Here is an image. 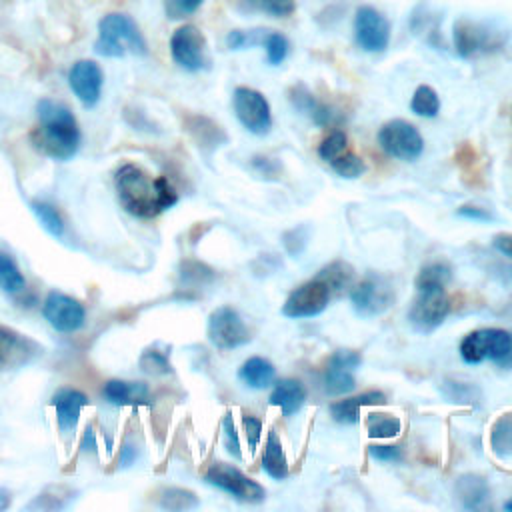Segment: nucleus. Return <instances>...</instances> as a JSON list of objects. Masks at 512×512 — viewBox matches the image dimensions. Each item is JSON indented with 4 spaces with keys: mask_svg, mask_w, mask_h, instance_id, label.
<instances>
[{
    "mask_svg": "<svg viewBox=\"0 0 512 512\" xmlns=\"http://www.w3.org/2000/svg\"><path fill=\"white\" fill-rule=\"evenodd\" d=\"M114 188L124 210L136 218H156L178 202L176 188L166 176H150L134 162L118 166Z\"/></svg>",
    "mask_w": 512,
    "mask_h": 512,
    "instance_id": "obj_1",
    "label": "nucleus"
},
{
    "mask_svg": "<svg viewBox=\"0 0 512 512\" xmlns=\"http://www.w3.org/2000/svg\"><path fill=\"white\" fill-rule=\"evenodd\" d=\"M30 140L40 154L56 162H66L78 154L82 132L74 112L64 102L42 98L36 104V128Z\"/></svg>",
    "mask_w": 512,
    "mask_h": 512,
    "instance_id": "obj_2",
    "label": "nucleus"
},
{
    "mask_svg": "<svg viewBox=\"0 0 512 512\" xmlns=\"http://www.w3.org/2000/svg\"><path fill=\"white\" fill-rule=\"evenodd\" d=\"M510 40V28L498 20H480L472 16L456 18L452 26L454 50L460 58H476L500 52Z\"/></svg>",
    "mask_w": 512,
    "mask_h": 512,
    "instance_id": "obj_3",
    "label": "nucleus"
},
{
    "mask_svg": "<svg viewBox=\"0 0 512 512\" xmlns=\"http://www.w3.org/2000/svg\"><path fill=\"white\" fill-rule=\"evenodd\" d=\"M94 52L104 58H126V56H146L148 42L140 26L122 12H110L98 22V38L94 42Z\"/></svg>",
    "mask_w": 512,
    "mask_h": 512,
    "instance_id": "obj_4",
    "label": "nucleus"
},
{
    "mask_svg": "<svg viewBox=\"0 0 512 512\" xmlns=\"http://www.w3.org/2000/svg\"><path fill=\"white\" fill-rule=\"evenodd\" d=\"M378 146L390 158L414 162L424 152V138L414 124L402 118L388 120L378 130Z\"/></svg>",
    "mask_w": 512,
    "mask_h": 512,
    "instance_id": "obj_5",
    "label": "nucleus"
},
{
    "mask_svg": "<svg viewBox=\"0 0 512 512\" xmlns=\"http://www.w3.org/2000/svg\"><path fill=\"white\" fill-rule=\"evenodd\" d=\"M512 346V332L502 328H480L466 334L460 342V358L466 364H480L484 360L500 362Z\"/></svg>",
    "mask_w": 512,
    "mask_h": 512,
    "instance_id": "obj_6",
    "label": "nucleus"
},
{
    "mask_svg": "<svg viewBox=\"0 0 512 512\" xmlns=\"http://www.w3.org/2000/svg\"><path fill=\"white\" fill-rule=\"evenodd\" d=\"M450 314V298L446 288H416V296L408 310L412 328L420 334L434 332Z\"/></svg>",
    "mask_w": 512,
    "mask_h": 512,
    "instance_id": "obj_7",
    "label": "nucleus"
},
{
    "mask_svg": "<svg viewBox=\"0 0 512 512\" xmlns=\"http://www.w3.org/2000/svg\"><path fill=\"white\" fill-rule=\"evenodd\" d=\"M170 56L176 66L186 72L206 70L208 60V44L200 28L194 24L178 26L170 36Z\"/></svg>",
    "mask_w": 512,
    "mask_h": 512,
    "instance_id": "obj_8",
    "label": "nucleus"
},
{
    "mask_svg": "<svg viewBox=\"0 0 512 512\" xmlns=\"http://www.w3.org/2000/svg\"><path fill=\"white\" fill-rule=\"evenodd\" d=\"M204 480L240 502L258 504L266 496V490L256 480L248 478L244 472L226 462L210 464V468L204 472Z\"/></svg>",
    "mask_w": 512,
    "mask_h": 512,
    "instance_id": "obj_9",
    "label": "nucleus"
},
{
    "mask_svg": "<svg viewBox=\"0 0 512 512\" xmlns=\"http://www.w3.org/2000/svg\"><path fill=\"white\" fill-rule=\"evenodd\" d=\"M232 108L238 122L256 136H266L272 128V110L266 96L254 88L238 86L232 92Z\"/></svg>",
    "mask_w": 512,
    "mask_h": 512,
    "instance_id": "obj_10",
    "label": "nucleus"
},
{
    "mask_svg": "<svg viewBox=\"0 0 512 512\" xmlns=\"http://www.w3.org/2000/svg\"><path fill=\"white\" fill-rule=\"evenodd\" d=\"M394 302V288L388 278L380 274L364 276L350 290V304L360 318H374L384 314Z\"/></svg>",
    "mask_w": 512,
    "mask_h": 512,
    "instance_id": "obj_11",
    "label": "nucleus"
},
{
    "mask_svg": "<svg viewBox=\"0 0 512 512\" xmlns=\"http://www.w3.org/2000/svg\"><path fill=\"white\" fill-rule=\"evenodd\" d=\"M354 40L360 50L368 54H380L390 44V22L374 6H358L354 14Z\"/></svg>",
    "mask_w": 512,
    "mask_h": 512,
    "instance_id": "obj_12",
    "label": "nucleus"
},
{
    "mask_svg": "<svg viewBox=\"0 0 512 512\" xmlns=\"http://www.w3.org/2000/svg\"><path fill=\"white\" fill-rule=\"evenodd\" d=\"M208 340L218 350H234L250 340V332L234 308L220 306L208 316Z\"/></svg>",
    "mask_w": 512,
    "mask_h": 512,
    "instance_id": "obj_13",
    "label": "nucleus"
},
{
    "mask_svg": "<svg viewBox=\"0 0 512 512\" xmlns=\"http://www.w3.org/2000/svg\"><path fill=\"white\" fill-rule=\"evenodd\" d=\"M330 298V288L314 276L312 280L290 292V296L282 304V314L286 318H312L326 310Z\"/></svg>",
    "mask_w": 512,
    "mask_h": 512,
    "instance_id": "obj_14",
    "label": "nucleus"
},
{
    "mask_svg": "<svg viewBox=\"0 0 512 512\" xmlns=\"http://www.w3.org/2000/svg\"><path fill=\"white\" fill-rule=\"evenodd\" d=\"M42 316L54 330L70 334L84 326L86 310L80 300L62 292H50L42 304Z\"/></svg>",
    "mask_w": 512,
    "mask_h": 512,
    "instance_id": "obj_15",
    "label": "nucleus"
},
{
    "mask_svg": "<svg viewBox=\"0 0 512 512\" xmlns=\"http://www.w3.org/2000/svg\"><path fill=\"white\" fill-rule=\"evenodd\" d=\"M68 86L82 106L94 108L102 98L104 72L94 60H78L68 70Z\"/></svg>",
    "mask_w": 512,
    "mask_h": 512,
    "instance_id": "obj_16",
    "label": "nucleus"
},
{
    "mask_svg": "<svg viewBox=\"0 0 512 512\" xmlns=\"http://www.w3.org/2000/svg\"><path fill=\"white\" fill-rule=\"evenodd\" d=\"M288 100H290V104L294 106V110H298L300 114H304L308 120H312L316 126H320V128H328V126H338L340 122H342V114L334 108V106H330V104H326V102H322V100H318L310 90H308V86H304V84H294L290 90H288Z\"/></svg>",
    "mask_w": 512,
    "mask_h": 512,
    "instance_id": "obj_17",
    "label": "nucleus"
},
{
    "mask_svg": "<svg viewBox=\"0 0 512 512\" xmlns=\"http://www.w3.org/2000/svg\"><path fill=\"white\" fill-rule=\"evenodd\" d=\"M42 346L28 338L22 332H16L0 324V364L4 366H22L40 356Z\"/></svg>",
    "mask_w": 512,
    "mask_h": 512,
    "instance_id": "obj_18",
    "label": "nucleus"
},
{
    "mask_svg": "<svg viewBox=\"0 0 512 512\" xmlns=\"http://www.w3.org/2000/svg\"><path fill=\"white\" fill-rule=\"evenodd\" d=\"M56 422L60 432H74L82 410L88 406V396L76 388H58L52 396Z\"/></svg>",
    "mask_w": 512,
    "mask_h": 512,
    "instance_id": "obj_19",
    "label": "nucleus"
},
{
    "mask_svg": "<svg viewBox=\"0 0 512 512\" xmlns=\"http://www.w3.org/2000/svg\"><path fill=\"white\" fill-rule=\"evenodd\" d=\"M102 398L116 406H142L150 402V390L144 382L108 380L102 388Z\"/></svg>",
    "mask_w": 512,
    "mask_h": 512,
    "instance_id": "obj_20",
    "label": "nucleus"
},
{
    "mask_svg": "<svg viewBox=\"0 0 512 512\" xmlns=\"http://www.w3.org/2000/svg\"><path fill=\"white\" fill-rule=\"evenodd\" d=\"M386 404V396L380 390H366L358 396L338 400L330 404V416L340 422V424H356L358 422V412L364 406H382Z\"/></svg>",
    "mask_w": 512,
    "mask_h": 512,
    "instance_id": "obj_21",
    "label": "nucleus"
},
{
    "mask_svg": "<svg viewBox=\"0 0 512 512\" xmlns=\"http://www.w3.org/2000/svg\"><path fill=\"white\" fill-rule=\"evenodd\" d=\"M268 402L272 406H278L282 416L296 414L304 402H306V388L300 380L294 378H282L274 384V390L270 392Z\"/></svg>",
    "mask_w": 512,
    "mask_h": 512,
    "instance_id": "obj_22",
    "label": "nucleus"
},
{
    "mask_svg": "<svg viewBox=\"0 0 512 512\" xmlns=\"http://www.w3.org/2000/svg\"><path fill=\"white\" fill-rule=\"evenodd\" d=\"M238 378L248 386V388H254V390H264L268 386L274 384V378H276V368L270 360L262 358V356H252L248 358L240 370H238Z\"/></svg>",
    "mask_w": 512,
    "mask_h": 512,
    "instance_id": "obj_23",
    "label": "nucleus"
},
{
    "mask_svg": "<svg viewBox=\"0 0 512 512\" xmlns=\"http://www.w3.org/2000/svg\"><path fill=\"white\" fill-rule=\"evenodd\" d=\"M262 470L274 480H284L288 476V460H286L282 442H280V438L274 430L268 432V438H266V444H264Z\"/></svg>",
    "mask_w": 512,
    "mask_h": 512,
    "instance_id": "obj_24",
    "label": "nucleus"
},
{
    "mask_svg": "<svg viewBox=\"0 0 512 512\" xmlns=\"http://www.w3.org/2000/svg\"><path fill=\"white\" fill-rule=\"evenodd\" d=\"M456 494L464 508L476 510L480 508L488 498V484L484 478L474 474H464L456 482Z\"/></svg>",
    "mask_w": 512,
    "mask_h": 512,
    "instance_id": "obj_25",
    "label": "nucleus"
},
{
    "mask_svg": "<svg viewBox=\"0 0 512 512\" xmlns=\"http://www.w3.org/2000/svg\"><path fill=\"white\" fill-rule=\"evenodd\" d=\"M318 280H322L330 292H342L346 288L352 286V280H354V268L344 262V260H336V262H330L328 266H324L318 274H316Z\"/></svg>",
    "mask_w": 512,
    "mask_h": 512,
    "instance_id": "obj_26",
    "label": "nucleus"
},
{
    "mask_svg": "<svg viewBox=\"0 0 512 512\" xmlns=\"http://www.w3.org/2000/svg\"><path fill=\"white\" fill-rule=\"evenodd\" d=\"M322 384H324V392H326L328 396H344V394H348V392L354 390L356 380H354L352 370L328 362V366H326V370H324Z\"/></svg>",
    "mask_w": 512,
    "mask_h": 512,
    "instance_id": "obj_27",
    "label": "nucleus"
},
{
    "mask_svg": "<svg viewBox=\"0 0 512 512\" xmlns=\"http://www.w3.org/2000/svg\"><path fill=\"white\" fill-rule=\"evenodd\" d=\"M238 8L248 14L286 18L296 10V0H238Z\"/></svg>",
    "mask_w": 512,
    "mask_h": 512,
    "instance_id": "obj_28",
    "label": "nucleus"
},
{
    "mask_svg": "<svg viewBox=\"0 0 512 512\" xmlns=\"http://www.w3.org/2000/svg\"><path fill=\"white\" fill-rule=\"evenodd\" d=\"M490 446L500 460L512 458V412L502 414L494 422L490 430Z\"/></svg>",
    "mask_w": 512,
    "mask_h": 512,
    "instance_id": "obj_29",
    "label": "nucleus"
},
{
    "mask_svg": "<svg viewBox=\"0 0 512 512\" xmlns=\"http://www.w3.org/2000/svg\"><path fill=\"white\" fill-rule=\"evenodd\" d=\"M0 290L6 294H22L26 290V278L20 272L14 258L6 252H0Z\"/></svg>",
    "mask_w": 512,
    "mask_h": 512,
    "instance_id": "obj_30",
    "label": "nucleus"
},
{
    "mask_svg": "<svg viewBox=\"0 0 512 512\" xmlns=\"http://www.w3.org/2000/svg\"><path fill=\"white\" fill-rule=\"evenodd\" d=\"M410 110L416 116H422V118L438 116V112H440V96H438V92L432 86H428V84H420L414 90V94H412Z\"/></svg>",
    "mask_w": 512,
    "mask_h": 512,
    "instance_id": "obj_31",
    "label": "nucleus"
},
{
    "mask_svg": "<svg viewBox=\"0 0 512 512\" xmlns=\"http://www.w3.org/2000/svg\"><path fill=\"white\" fill-rule=\"evenodd\" d=\"M450 280H452L450 264H446L442 260H434V262H428L426 266L420 268L414 284H416V288H434V286L446 288V284Z\"/></svg>",
    "mask_w": 512,
    "mask_h": 512,
    "instance_id": "obj_32",
    "label": "nucleus"
},
{
    "mask_svg": "<svg viewBox=\"0 0 512 512\" xmlns=\"http://www.w3.org/2000/svg\"><path fill=\"white\" fill-rule=\"evenodd\" d=\"M30 210L36 216V220L40 222V226L54 238H62L64 236V220L60 216V212L42 200H34L30 202Z\"/></svg>",
    "mask_w": 512,
    "mask_h": 512,
    "instance_id": "obj_33",
    "label": "nucleus"
},
{
    "mask_svg": "<svg viewBox=\"0 0 512 512\" xmlns=\"http://www.w3.org/2000/svg\"><path fill=\"white\" fill-rule=\"evenodd\" d=\"M368 436L370 438H394L402 430V422L394 414H368Z\"/></svg>",
    "mask_w": 512,
    "mask_h": 512,
    "instance_id": "obj_34",
    "label": "nucleus"
},
{
    "mask_svg": "<svg viewBox=\"0 0 512 512\" xmlns=\"http://www.w3.org/2000/svg\"><path fill=\"white\" fill-rule=\"evenodd\" d=\"M158 504L166 510H174V512H180V510H192L198 506V498L194 492L190 490H184V488H164L160 492V500Z\"/></svg>",
    "mask_w": 512,
    "mask_h": 512,
    "instance_id": "obj_35",
    "label": "nucleus"
},
{
    "mask_svg": "<svg viewBox=\"0 0 512 512\" xmlns=\"http://www.w3.org/2000/svg\"><path fill=\"white\" fill-rule=\"evenodd\" d=\"M410 26H412L414 34L422 36L428 44H432V38H438V36H440V32H438V18H436V14H432L426 6H418V8L412 12Z\"/></svg>",
    "mask_w": 512,
    "mask_h": 512,
    "instance_id": "obj_36",
    "label": "nucleus"
},
{
    "mask_svg": "<svg viewBox=\"0 0 512 512\" xmlns=\"http://www.w3.org/2000/svg\"><path fill=\"white\" fill-rule=\"evenodd\" d=\"M266 32H268V28H250V30L234 28L226 34V48L228 50H246V48L262 46Z\"/></svg>",
    "mask_w": 512,
    "mask_h": 512,
    "instance_id": "obj_37",
    "label": "nucleus"
},
{
    "mask_svg": "<svg viewBox=\"0 0 512 512\" xmlns=\"http://www.w3.org/2000/svg\"><path fill=\"white\" fill-rule=\"evenodd\" d=\"M440 390L448 402H456V404H476V400L480 398V390L468 382L446 380L442 382Z\"/></svg>",
    "mask_w": 512,
    "mask_h": 512,
    "instance_id": "obj_38",
    "label": "nucleus"
},
{
    "mask_svg": "<svg viewBox=\"0 0 512 512\" xmlns=\"http://www.w3.org/2000/svg\"><path fill=\"white\" fill-rule=\"evenodd\" d=\"M262 46H264V52H266V60L272 66L282 64L286 60V56H288V50H290L288 38L284 34L276 32V30H268L266 32Z\"/></svg>",
    "mask_w": 512,
    "mask_h": 512,
    "instance_id": "obj_39",
    "label": "nucleus"
},
{
    "mask_svg": "<svg viewBox=\"0 0 512 512\" xmlns=\"http://www.w3.org/2000/svg\"><path fill=\"white\" fill-rule=\"evenodd\" d=\"M330 166H332V170H334L338 176L348 178V180L360 178V176L366 172L364 160H362L358 154L350 152V150H346V152L340 154L336 160H332Z\"/></svg>",
    "mask_w": 512,
    "mask_h": 512,
    "instance_id": "obj_40",
    "label": "nucleus"
},
{
    "mask_svg": "<svg viewBox=\"0 0 512 512\" xmlns=\"http://www.w3.org/2000/svg\"><path fill=\"white\" fill-rule=\"evenodd\" d=\"M348 150V138L342 130H332L318 146V156L324 160V162H332L336 160L340 154H344Z\"/></svg>",
    "mask_w": 512,
    "mask_h": 512,
    "instance_id": "obj_41",
    "label": "nucleus"
},
{
    "mask_svg": "<svg viewBox=\"0 0 512 512\" xmlns=\"http://www.w3.org/2000/svg\"><path fill=\"white\" fill-rule=\"evenodd\" d=\"M140 368H142V372H146L150 376H164V374L172 372V366H170V360H168L166 352H160V350H154V348H148V350L142 352Z\"/></svg>",
    "mask_w": 512,
    "mask_h": 512,
    "instance_id": "obj_42",
    "label": "nucleus"
},
{
    "mask_svg": "<svg viewBox=\"0 0 512 512\" xmlns=\"http://www.w3.org/2000/svg\"><path fill=\"white\" fill-rule=\"evenodd\" d=\"M204 0H162V8L168 20H184L200 10Z\"/></svg>",
    "mask_w": 512,
    "mask_h": 512,
    "instance_id": "obj_43",
    "label": "nucleus"
},
{
    "mask_svg": "<svg viewBox=\"0 0 512 512\" xmlns=\"http://www.w3.org/2000/svg\"><path fill=\"white\" fill-rule=\"evenodd\" d=\"M56 488H48L42 494L36 496V500H32L30 504H26V510H54V508H62L64 502V490L54 492Z\"/></svg>",
    "mask_w": 512,
    "mask_h": 512,
    "instance_id": "obj_44",
    "label": "nucleus"
},
{
    "mask_svg": "<svg viewBox=\"0 0 512 512\" xmlns=\"http://www.w3.org/2000/svg\"><path fill=\"white\" fill-rule=\"evenodd\" d=\"M222 434H224V446L226 450L234 456V458H242V450H240V440H238V432H236V424L232 414H224L222 418Z\"/></svg>",
    "mask_w": 512,
    "mask_h": 512,
    "instance_id": "obj_45",
    "label": "nucleus"
},
{
    "mask_svg": "<svg viewBox=\"0 0 512 512\" xmlns=\"http://www.w3.org/2000/svg\"><path fill=\"white\" fill-rule=\"evenodd\" d=\"M242 426H244V434H246V440H248V448L256 450V446L262 438V420L256 418V416L244 414L242 416Z\"/></svg>",
    "mask_w": 512,
    "mask_h": 512,
    "instance_id": "obj_46",
    "label": "nucleus"
},
{
    "mask_svg": "<svg viewBox=\"0 0 512 512\" xmlns=\"http://www.w3.org/2000/svg\"><path fill=\"white\" fill-rule=\"evenodd\" d=\"M368 454L378 462H400L402 460V450L398 446H388V444H374L368 448Z\"/></svg>",
    "mask_w": 512,
    "mask_h": 512,
    "instance_id": "obj_47",
    "label": "nucleus"
},
{
    "mask_svg": "<svg viewBox=\"0 0 512 512\" xmlns=\"http://www.w3.org/2000/svg\"><path fill=\"white\" fill-rule=\"evenodd\" d=\"M306 242H308V236H306L304 228H294L284 234V246H286L288 254H292V256H298L304 250Z\"/></svg>",
    "mask_w": 512,
    "mask_h": 512,
    "instance_id": "obj_48",
    "label": "nucleus"
},
{
    "mask_svg": "<svg viewBox=\"0 0 512 512\" xmlns=\"http://www.w3.org/2000/svg\"><path fill=\"white\" fill-rule=\"evenodd\" d=\"M456 216L464 218V220H472V222H490L494 220V216L490 214V210L482 208V206H474V204H464L456 210Z\"/></svg>",
    "mask_w": 512,
    "mask_h": 512,
    "instance_id": "obj_49",
    "label": "nucleus"
},
{
    "mask_svg": "<svg viewBox=\"0 0 512 512\" xmlns=\"http://www.w3.org/2000/svg\"><path fill=\"white\" fill-rule=\"evenodd\" d=\"M492 246L496 252L512 260V234H496L492 240Z\"/></svg>",
    "mask_w": 512,
    "mask_h": 512,
    "instance_id": "obj_50",
    "label": "nucleus"
},
{
    "mask_svg": "<svg viewBox=\"0 0 512 512\" xmlns=\"http://www.w3.org/2000/svg\"><path fill=\"white\" fill-rule=\"evenodd\" d=\"M10 492L8 490H4V488H0V510H6L8 506H10Z\"/></svg>",
    "mask_w": 512,
    "mask_h": 512,
    "instance_id": "obj_51",
    "label": "nucleus"
},
{
    "mask_svg": "<svg viewBox=\"0 0 512 512\" xmlns=\"http://www.w3.org/2000/svg\"><path fill=\"white\" fill-rule=\"evenodd\" d=\"M498 366H500V368H504V370H512V346H510L508 354L498 362Z\"/></svg>",
    "mask_w": 512,
    "mask_h": 512,
    "instance_id": "obj_52",
    "label": "nucleus"
},
{
    "mask_svg": "<svg viewBox=\"0 0 512 512\" xmlns=\"http://www.w3.org/2000/svg\"><path fill=\"white\" fill-rule=\"evenodd\" d=\"M504 508H506V510H508V512H512V498H510V500H508V502H506V504H504Z\"/></svg>",
    "mask_w": 512,
    "mask_h": 512,
    "instance_id": "obj_53",
    "label": "nucleus"
},
{
    "mask_svg": "<svg viewBox=\"0 0 512 512\" xmlns=\"http://www.w3.org/2000/svg\"><path fill=\"white\" fill-rule=\"evenodd\" d=\"M0 368H2V364H0Z\"/></svg>",
    "mask_w": 512,
    "mask_h": 512,
    "instance_id": "obj_54",
    "label": "nucleus"
}]
</instances>
